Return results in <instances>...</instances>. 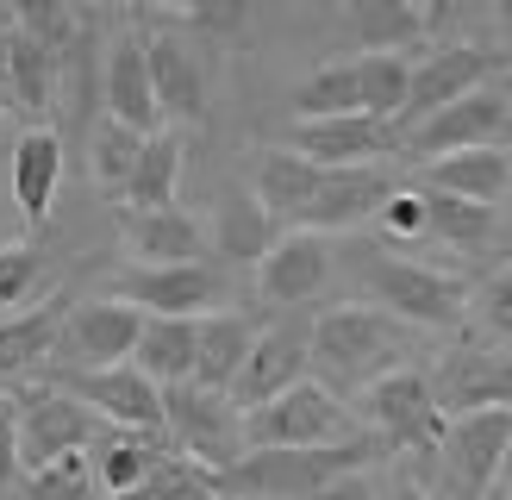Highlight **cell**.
Instances as JSON below:
<instances>
[{"instance_id":"cell-1","label":"cell","mask_w":512,"mask_h":500,"mask_svg":"<svg viewBox=\"0 0 512 500\" xmlns=\"http://www.w3.org/2000/svg\"><path fill=\"white\" fill-rule=\"evenodd\" d=\"M306 350H313V382H325L331 394H363L381 375L406 369V350H413V332L400 319L375 313V307H331L306 325Z\"/></svg>"},{"instance_id":"cell-2","label":"cell","mask_w":512,"mask_h":500,"mask_svg":"<svg viewBox=\"0 0 512 500\" xmlns=\"http://www.w3.org/2000/svg\"><path fill=\"white\" fill-rule=\"evenodd\" d=\"M356 275L375 300V313L400 319L406 332H450V325L469 319V282L463 275H444L431 263L394 257V250H363Z\"/></svg>"},{"instance_id":"cell-3","label":"cell","mask_w":512,"mask_h":500,"mask_svg":"<svg viewBox=\"0 0 512 500\" xmlns=\"http://www.w3.org/2000/svg\"><path fill=\"white\" fill-rule=\"evenodd\" d=\"M375 438L325 444V450H244V463L219 475V500H313L325 482H338L350 469H369Z\"/></svg>"},{"instance_id":"cell-4","label":"cell","mask_w":512,"mask_h":500,"mask_svg":"<svg viewBox=\"0 0 512 500\" xmlns=\"http://www.w3.org/2000/svg\"><path fill=\"white\" fill-rule=\"evenodd\" d=\"M444 425L450 419L438 407V394H431V375L413 369V363L363 388V432L381 450H400V457L431 463V457H438V444H444Z\"/></svg>"},{"instance_id":"cell-5","label":"cell","mask_w":512,"mask_h":500,"mask_svg":"<svg viewBox=\"0 0 512 500\" xmlns=\"http://www.w3.org/2000/svg\"><path fill=\"white\" fill-rule=\"evenodd\" d=\"M363 438V425L350 419V407L325 382H294L288 394H275L269 407L244 413V450H325Z\"/></svg>"},{"instance_id":"cell-6","label":"cell","mask_w":512,"mask_h":500,"mask_svg":"<svg viewBox=\"0 0 512 500\" xmlns=\"http://www.w3.org/2000/svg\"><path fill=\"white\" fill-rule=\"evenodd\" d=\"M456 150H512V82H481L475 94L450 100L444 113H431L425 125L400 138V157H413L419 169L456 157Z\"/></svg>"},{"instance_id":"cell-7","label":"cell","mask_w":512,"mask_h":500,"mask_svg":"<svg viewBox=\"0 0 512 500\" xmlns=\"http://www.w3.org/2000/svg\"><path fill=\"white\" fill-rule=\"evenodd\" d=\"M506 450H512V407L494 413H463L444 425V444H438V475H431V500H488L500 469H506Z\"/></svg>"},{"instance_id":"cell-8","label":"cell","mask_w":512,"mask_h":500,"mask_svg":"<svg viewBox=\"0 0 512 500\" xmlns=\"http://www.w3.org/2000/svg\"><path fill=\"white\" fill-rule=\"evenodd\" d=\"M13 400H19V475H32L57 457H75V450H94L113 432L107 419H94L57 382H25V388H13Z\"/></svg>"},{"instance_id":"cell-9","label":"cell","mask_w":512,"mask_h":500,"mask_svg":"<svg viewBox=\"0 0 512 500\" xmlns=\"http://www.w3.org/2000/svg\"><path fill=\"white\" fill-rule=\"evenodd\" d=\"M163 438L175 457H188L213 475L244 463V413L232 407V394H207L194 382L163 388Z\"/></svg>"},{"instance_id":"cell-10","label":"cell","mask_w":512,"mask_h":500,"mask_svg":"<svg viewBox=\"0 0 512 500\" xmlns=\"http://www.w3.org/2000/svg\"><path fill=\"white\" fill-rule=\"evenodd\" d=\"M138 332H144V313L125 307V300H82V307L63 313V332H57V350H50V375H88V369H119L132 363L138 350Z\"/></svg>"},{"instance_id":"cell-11","label":"cell","mask_w":512,"mask_h":500,"mask_svg":"<svg viewBox=\"0 0 512 500\" xmlns=\"http://www.w3.org/2000/svg\"><path fill=\"white\" fill-rule=\"evenodd\" d=\"M113 300L138 307L144 319H207L225 300V269L207 263H175V269H125L113 282Z\"/></svg>"},{"instance_id":"cell-12","label":"cell","mask_w":512,"mask_h":500,"mask_svg":"<svg viewBox=\"0 0 512 500\" xmlns=\"http://www.w3.org/2000/svg\"><path fill=\"white\" fill-rule=\"evenodd\" d=\"M500 50H488V44H438V50H425V57L413 63V88H406V113H400V125L394 132L406 138L413 125H425L431 113H444L450 100H463V94H475L481 82H494L500 75Z\"/></svg>"},{"instance_id":"cell-13","label":"cell","mask_w":512,"mask_h":500,"mask_svg":"<svg viewBox=\"0 0 512 500\" xmlns=\"http://www.w3.org/2000/svg\"><path fill=\"white\" fill-rule=\"evenodd\" d=\"M144 32V57H150V88H157V113L169 132H188V125L207 119V50L188 32Z\"/></svg>"},{"instance_id":"cell-14","label":"cell","mask_w":512,"mask_h":500,"mask_svg":"<svg viewBox=\"0 0 512 500\" xmlns=\"http://www.w3.org/2000/svg\"><path fill=\"white\" fill-rule=\"evenodd\" d=\"M306 375H313L306 325L300 319H275V325H263V332L250 338V357H244L238 382H232V407L256 413V407H269L275 394H288L294 382H306Z\"/></svg>"},{"instance_id":"cell-15","label":"cell","mask_w":512,"mask_h":500,"mask_svg":"<svg viewBox=\"0 0 512 500\" xmlns=\"http://www.w3.org/2000/svg\"><path fill=\"white\" fill-rule=\"evenodd\" d=\"M431 394H438L444 419L512 407V350L506 344H456L438 363V375H431Z\"/></svg>"},{"instance_id":"cell-16","label":"cell","mask_w":512,"mask_h":500,"mask_svg":"<svg viewBox=\"0 0 512 500\" xmlns=\"http://www.w3.org/2000/svg\"><path fill=\"white\" fill-rule=\"evenodd\" d=\"M63 394H75L94 419H107L113 432H163V388L144 382L132 363L119 369H88V375H44Z\"/></svg>"},{"instance_id":"cell-17","label":"cell","mask_w":512,"mask_h":500,"mask_svg":"<svg viewBox=\"0 0 512 500\" xmlns=\"http://www.w3.org/2000/svg\"><path fill=\"white\" fill-rule=\"evenodd\" d=\"M400 144L394 125H381L369 113H344V119H300L288 132V150L306 157L313 169H381V157Z\"/></svg>"},{"instance_id":"cell-18","label":"cell","mask_w":512,"mask_h":500,"mask_svg":"<svg viewBox=\"0 0 512 500\" xmlns=\"http://www.w3.org/2000/svg\"><path fill=\"white\" fill-rule=\"evenodd\" d=\"M331 269H338L331 238H319V232H281L269 244V257L256 263V300H269V307H306V300L325 294Z\"/></svg>"},{"instance_id":"cell-19","label":"cell","mask_w":512,"mask_h":500,"mask_svg":"<svg viewBox=\"0 0 512 500\" xmlns=\"http://www.w3.org/2000/svg\"><path fill=\"white\" fill-rule=\"evenodd\" d=\"M100 100H107V119L125 132H163L157 113V88H150V57H144V32L125 25L107 38V63H100Z\"/></svg>"},{"instance_id":"cell-20","label":"cell","mask_w":512,"mask_h":500,"mask_svg":"<svg viewBox=\"0 0 512 500\" xmlns=\"http://www.w3.org/2000/svg\"><path fill=\"white\" fill-rule=\"evenodd\" d=\"M388 194H394L388 169H325L313 207H306V219L294 225V232H319V238H331V232H356L363 219L381 213V200H388Z\"/></svg>"},{"instance_id":"cell-21","label":"cell","mask_w":512,"mask_h":500,"mask_svg":"<svg viewBox=\"0 0 512 500\" xmlns=\"http://www.w3.org/2000/svg\"><path fill=\"white\" fill-rule=\"evenodd\" d=\"M125 250L138 257V269H175V263H207V225L182 207L163 213H125L119 219Z\"/></svg>"},{"instance_id":"cell-22","label":"cell","mask_w":512,"mask_h":500,"mask_svg":"<svg viewBox=\"0 0 512 500\" xmlns=\"http://www.w3.org/2000/svg\"><path fill=\"white\" fill-rule=\"evenodd\" d=\"M63 294H44L38 307H25L13 319H0V394L25 388V375L50 363L57 350V332H63Z\"/></svg>"},{"instance_id":"cell-23","label":"cell","mask_w":512,"mask_h":500,"mask_svg":"<svg viewBox=\"0 0 512 500\" xmlns=\"http://www.w3.org/2000/svg\"><path fill=\"white\" fill-rule=\"evenodd\" d=\"M57 188H63V138L50 132V125H32V132H19V144H13V207L32 232L50 219V207H57Z\"/></svg>"},{"instance_id":"cell-24","label":"cell","mask_w":512,"mask_h":500,"mask_svg":"<svg viewBox=\"0 0 512 500\" xmlns=\"http://www.w3.org/2000/svg\"><path fill=\"white\" fill-rule=\"evenodd\" d=\"M438 19V7H413V0H350V32L363 57H406L413 44L431 38Z\"/></svg>"},{"instance_id":"cell-25","label":"cell","mask_w":512,"mask_h":500,"mask_svg":"<svg viewBox=\"0 0 512 500\" xmlns=\"http://www.w3.org/2000/svg\"><path fill=\"white\" fill-rule=\"evenodd\" d=\"M419 188L469 200V207H500L512 194V150H456V157H438V163H425Z\"/></svg>"},{"instance_id":"cell-26","label":"cell","mask_w":512,"mask_h":500,"mask_svg":"<svg viewBox=\"0 0 512 500\" xmlns=\"http://www.w3.org/2000/svg\"><path fill=\"white\" fill-rule=\"evenodd\" d=\"M7 82H13V113L50 119L63 94V50H50L44 38H25L19 25L7 32Z\"/></svg>"},{"instance_id":"cell-27","label":"cell","mask_w":512,"mask_h":500,"mask_svg":"<svg viewBox=\"0 0 512 500\" xmlns=\"http://www.w3.org/2000/svg\"><path fill=\"white\" fill-rule=\"evenodd\" d=\"M319 182H325V169H313L306 157H294V150L281 144V150H269V157L256 163L250 194H256V207H263L275 225H288V232H294V225L306 219V207H313Z\"/></svg>"},{"instance_id":"cell-28","label":"cell","mask_w":512,"mask_h":500,"mask_svg":"<svg viewBox=\"0 0 512 500\" xmlns=\"http://www.w3.org/2000/svg\"><path fill=\"white\" fill-rule=\"evenodd\" d=\"M250 338H256V325L244 313H207L200 319V332H194V388H207V394H232L238 382V369L250 357Z\"/></svg>"},{"instance_id":"cell-29","label":"cell","mask_w":512,"mask_h":500,"mask_svg":"<svg viewBox=\"0 0 512 500\" xmlns=\"http://www.w3.org/2000/svg\"><path fill=\"white\" fill-rule=\"evenodd\" d=\"M163 457H175L163 432H107V438L88 450V463H94V488H100V494H113V500H125L132 488L150 482V469H157Z\"/></svg>"},{"instance_id":"cell-30","label":"cell","mask_w":512,"mask_h":500,"mask_svg":"<svg viewBox=\"0 0 512 500\" xmlns=\"http://www.w3.org/2000/svg\"><path fill=\"white\" fill-rule=\"evenodd\" d=\"M182 163H188V138L182 132H150L144 150H138V169L132 182H125V213H163L175 207V194H182Z\"/></svg>"},{"instance_id":"cell-31","label":"cell","mask_w":512,"mask_h":500,"mask_svg":"<svg viewBox=\"0 0 512 500\" xmlns=\"http://www.w3.org/2000/svg\"><path fill=\"white\" fill-rule=\"evenodd\" d=\"M194 332H200V319H144L132 369L157 388H188L194 382Z\"/></svg>"},{"instance_id":"cell-32","label":"cell","mask_w":512,"mask_h":500,"mask_svg":"<svg viewBox=\"0 0 512 500\" xmlns=\"http://www.w3.org/2000/svg\"><path fill=\"white\" fill-rule=\"evenodd\" d=\"M281 238V225L256 207V194H244V188H232L219 200V257L225 263H263L269 257V244Z\"/></svg>"},{"instance_id":"cell-33","label":"cell","mask_w":512,"mask_h":500,"mask_svg":"<svg viewBox=\"0 0 512 500\" xmlns=\"http://www.w3.org/2000/svg\"><path fill=\"white\" fill-rule=\"evenodd\" d=\"M356 63V100L381 125H400L406 88H413V57H350Z\"/></svg>"},{"instance_id":"cell-34","label":"cell","mask_w":512,"mask_h":500,"mask_svg":"<svg viewBox=\"0 0 512 500\" xmlns=\"http://www.w3.org/2000/svg\"><path fill=\"white\" fill-rule=\"evenodd\" d=\"M425 194V238H438L450 250H481L494 238V207H469V200H450V194Z\"/></svg>"},{"instance_id":"cell-35","label":"cell","mask_w":512,"mask_h":500,"mask_svg":"<svg viewBox=\"0 0 512 500\" xmlns=\"http://www.w3.org/2000/svg\"><path fill=\"white\" fill-rule=\"evenodd\" d=\"M344 113H363V100H356V63H325L294 88V125L300 119H344Z\"/></svg>"},{"instance_id":"cell-36","label":"cell","mask_w":512,"mask_h":500,"mask_svg":"<svg viewBox=\"0 0 512 500\" xmlns=\"http://www.w3.org/2000/svg\"><path fill=\"white\" fill-rule=\"evenodd\" d=\"M44 282H50V257H44V250L38 244H7V250H0V319L38 307Z\"/></svg>"},{"instance_id":"cell-37","label":"cell","mask_w":512,"mask_h":500,"mask_svg":"<svg viewBox=\"0 0 512 500\" xmlns=\"http://www.w3.org/2000/svg\"><path fill=\"white\" fill-rule=\"evenodd\" d=\"M138 150H144V132H125V125L100 119L94 138H88V175L107 194H125V182H132V169H138Z\"/></svg>"},{"instance_id":"cell-38","label":"cell","mask_w":512,"mask_h":500,"mask_svg":"<svg viewBox=\"0 0 512 500\" xmlns=\"http://www.w3.org/2000/svg\"><path fill=\"white\" fill-rule=\"evenodd\" d=\"M94 463H88V450H75V457H57V463H44L32 475H19V488L7 500H94Z\"/></svg>"},{"instance_id":"cell-39","label":"cell","mask_w":512,"mask_h":500,"mask_svg":"<svg viewBox=\"0 0 512 500\" xmlns=\"http://www.w3.org/2000/svg\"><path fill=\"white\" fill-rule=\"evenodd\" d=\"M125 500H219V475L188 463V457H163L157 469H150V482L132 488Z\"/></svg>"},{"instance_id":"cell-40","label":"cell","mask_w":512,"mask_h":500,"mask_svg":"<svg viewBox=\"0 0 512 500\" xmlns=\"http://www.w3.org/2000/svg\"><path fill=\"white\" fill-rule=\"evenodd\" d=\"M469 313L475 325L488 332V344H506L512 350V269H494L469 288Z\"/></svg>"},{"instance_id":"cell-41","label":"cell","mask_w":512,"mask_h":500,"mask_svg":"<svg viewBox=\"0 0 512 500\" xmlns=\"http://www.w3.org/2000/svg\"><path fill=\"white\" fill-rule=\"evenodd\" d=\"M375 225H381V238H388V244H419L425 238V194L419 188H394L388 200H381Z\"/></svg>"},{"instance_id":"cell-42","label":"cell","mask_w":512,"mask_h":500,"mask_svg":"<svg viewBox=\"0 0 512 500\" xmlns=\"http://www.w3.org/2000/svg\"><path fill=\"white\" fill-rule=\"evenodd\" d=\"M19 488V400L0 394V500Z\"/></svg>"},{"instance_id":"cell-43","label":"cell","mask_w":512,"mask_h":500,"mask_svg":"<svg viewBox=\"0 0 512 500\" xmlns=\"http://www.w3.org/2000/svg\"><path fill=\"white\" fill-rule=\"evenodd\" d=\"M313 500H381V488L369 482L363 469H350V475H338V482H325Z\"/></svg>"},{"instance_id":"cell-44","label":"cell","mask_w":512,"mask_h":500,"mask_svg":"<svg viewBox=\"0 0 512 500\" xmlns=\"http://www.w3.org/2000/svg\"><path fill=\"white\" fill-rule=\"evenodd\" d=\"M381 500H431V494H425V482H413V475H400V482H394L388 494H381Z\"/></svg>"},{"instance_id":"cell-45","label":"cell","mask_w":512,"mask_h":500,"mask_svg":"<svg viewBox=\"0 0 512 500\" xmlns=\"http://www.w3.org/2000/svg\"><path fill=\"white\" fill-rule=\"evenodd\" d=\"M13 32V25H7ZM7 32H0V113H13V82H7Z\"/></svg>"},{"instance_id":"cell-46","label":"cell","mask_w":512,"mask_h":500,"mask_svg":"<svg viewBox=\"0 0 512 500\" xmlns=\"http://www.w3.org/2000/svg\"><path fill=\"white\" fill-rule=\"evenodd\" d=\"M506 82H512V50H506Z\"/></svg>"},{"instance_id":"cell-47","label":"cell","mask_w":512,"mask_h":500,"mask_svg":"<svg viewBox=\"0 0 512 500\" xmlns=\"http://www.w3.org/2000/svg\"><path fill=\"white\" fill-rule=\"evenodd\" d=\"M506 269H512V250H506Z\"/></svg>"},{"instance_id":"cell-48","label":"cell","mask_w":512,"mask_h":500,"mask_svg":"<svg viewBox=\"0 0 512 500\" xmlns=\"http://www.w3.org/2000/svg\"><path fill=\"white\" fill-rule=\"evenodd\" d=\"M0 32H7V19H0Z\"/></svg>"}]
</instances>
